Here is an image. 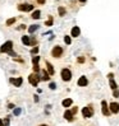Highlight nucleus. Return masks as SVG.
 Wrapping results in <instances>:
<instances>
[{
    "instance_id": "obj_10",
    "label": "nucleus",
    "mask_w": 119,
    "mask_h": 126,
    "mask_svg": "<svg viewBox=\"0 0 119 126\" xmlns=\"http://www.w3.org/2000/svg\"><path fill=\"white\" fill-rule=\"evenodd\" d=\"M22 81H23V79H22V78H17V79L12 78V79H10V83H13L16 87H21V85H22Z\"/></svg>"
},
{
    "instance_id": "obj_16",
    "label": "nucleus",
    "mask_w": 119,
    "mask_h": 126,
    "mask_svg": "<svg viewBox=\"0 0 119 126\" xmlns=\"http://www.w3.org/2000/svg\"><path fill=\"white\" fill-rule=\"evenodd\" d=\"M40 14H41L40 10H35V12L32 13V18H33V19H39V18H40Z\"/></svg>"
},
{
    "instance_id": "obj_35",
    "label": "nucleus",
    "mask_w": 119,
    "mask_h": 126,
    "mask_svg": "<svg viewBox=\"0 0 119 126\" xmlns=\"http://www.w3.org/2000/svg\"><path fill=\"white\" fill-rule=\"evenodd\" d=\"M41 126H48V125H41Z\"/></svg>"
},
{
    "instance_id": "obj_29",
    "label": "nucleus",
    "mask_w": 119,
    "mask_h": 126,
    "mask_svg": "<svg viewBox=\"0 0 119 126\" xmlns=\"http://www.w3.org/2000/svg\"><path fill=\"white\" fill-rule=\"evenodd\" d=\"M114 97H119V92H118L117 89L114 91Z\"/></svg>"
},
{
    "instance_id": "obj_27",
    "label": "nucleus",
    "mask_w": 119,
    "mask_h": 126,
    "mask_svg": "<svg viewBox=\"0 0 119 126\" xmlns=\"http://www.w3.org/2000/svg\"><path fill=\"white\" fill-rule=\"evenodd\" d=\"M19 113H21V110H19V108L14 110V115H19Z\"/></svg>"
},
{
    "instance_id": "obj_21",
    "label": "nucleus",
    "mask_w": 119,
    "mask_h": 126,
    "mask_svg": "<svg viewBox=\"0 0 119 126\" xmlns=\"http://www.w3.org/2000/svg\"><path fill=\"white\" fill-rule=\"evenodd\" d=\"M39 60H40V57H39V56H35V57L32 59V63H33V65H37V64H39Z\"/></svg>"
},
{
    "instance_id": "obj_14",
    "label": "nucleus",
    "mask_w": 119,
    "mask_h": 126,
    "mask_svg": "<svg viewBox=\"0 0 119 126\" xmlns=\"http://www.w3.org/2000/svg\"><path fill=\"white\" fill-rule=\"evenodd\" d=\"M46 66H48V73L50 74V75H53V74H54V69H53V65H51L50 63H48V61H46Z\"/></svg>"
},
{
    "instance_id": "obj_28",
    "label": "nucleus",
    "mask_w": 119,
    "mask_h": 126,
    "mask_svg": "<svg viewBox=\"0 0 119 126\" xmlns=\"http://www.w3.org/2000/svg\"><path fill=\"white\" fill-rule=\"evenodd\" d=\"M55 83H50V89H55Z\"/></svg>"
},
{
    "instance_id": "obj_5",
    "label": "nucleus",
    "mask_w": 119,
    "mask_h": 126,
    "mask_svg": "<svg viewBox=\"0 0 119 126\" xmlns=\"http://www.w3.org/2000/svg\"><path fill=\"white\" fill-rule=\"evenodd\" d=\"M18 9L21 12H29V10L33 9V5H31V4H19Z\"/></svg>"
},
{
    "instance_id": "obj_12",
    "label": "nucleus",
    "mask_w": 119,
    "mask_h": 126,
    "mask_svg": "<svg viewBox=\"0 0 119 126\" xmlns=\"http://www.w3.org/2000/svg\"><path fill=\"white\" fill-rule=\"evenodd\" d=\"M64 118H65V120H68V121H72L73 120L72 111H65V112H64Z\"/></svg>"
},
{
    "instance_id": "obj_32",
    "label": "nucleus",
    "mask_w": 119,
    "mask_h": 126,
    "mask_svg": "<svg viewBox=\"0 0 119 126\" xmlns=\"http://www.w3.org/2000/svg\"><path fill=\"white\" fill-rule=\"evenodd\" d=\"M37 1H39L40 4H44V3H45V0H37Z\"/></svg>"
},
{
    "instance_id": "obj_7",
    "label": "nucleus",
    "mask_w": 119,
    "mask_h": 126,
    "mask_svg": "<svg viewBox=\"0 0 119 126\" xmlns=\"http://www.w3.org/2000/svg\"><path fill=\"white\" fill-rule=\"evenodd\" d=\"M82 115H83V117L88 118V117H91V116L94 115V111H92V108H90V107H85V108L82 110Z\"/></svg>"
},
{
    "instance_id": "obj_24",
    "label": "nucleus",
    "mask_w": 119,
    "mask_h": 126,
    "mask_svg": "<svg viewBox=\"0 0 119 126\" xmlns=\"http://www.w3.org/2000/svg\"><path fill=\"white\" fill-rule=\"evenodd\" d=\"M33 71H35V73H39V71H40V68H39V64H37V65H33Z\"/></svg>"
},
{
    "instance_id": "obj_2",
    "label": "nucleus",
    "mask_w": 119,
    "mask_h": 126,
    "mask_svg": "<svg viewBox=\"0 0 119 126\" xmlns=\"http://www.w3.org/2000/svg\"><path fill=\"white\" fill-rule=\"evenodd\" d=\"M62 79L64 81H69L72 79V71L69 69H63L62 70Z\"/></svg>"
},
{
    "instance_id": "obj_19",
    "label": "nucleus",
    "mask_w": 119,
    "mask_h": 126,
    "mask_svg": "<svg viewBox=\"0 0 119 126\" xmlns=\"http://www.w3.org/2000/svg\"><path fill=\"white\" fill-rule=\"evenodd\" d=\"M50 75V74L49 73H46V71H42V80H49V77Z\"/></svg>"
},
{
    "instance_id": "obj_25",
    "label": "nucleus",
    "mask_w": 119,
    "mask_h": 126,
    "mask_svg": "<svg viewBox=\"0 0 119 126\" xmlns=\"http://www.w3.org/2000/svg\"><path fill=\"white\" fill-rule=\"evenodd\" d=\"M37 52H39V47H33L31 50V54H37Z\"/></svg>"
},
{
    "instance_id": "obj_4",
    "label": "nucleus",
    "mask_w": 119,
    "mask_h": 126,
    "mask_svg": "<svg viewBox=\"0 0 119 126\" xmlns=\"http://www.w3.org/2000/svg\"><path fill=\"white\" fill-rule=\"evenodd\" d=\"M28 80H29V83H31L33 87H37V84H39V81H40V78L36 75V74H31V75L28 77Z\"/></svg>"
},
{
    "instance_id": "obj_9",
    "label": "nucleus",
    "mask_w": 119,
    "mask_h": 126,
    "mask_svg": "<svg viewBox=\"0 0 119 126\" xmlns=\"http://www.w3.org/2000/svg\"><path fill=\"white\" fill-rule=\"evenodd\" d=\"M87 84H88V80H87L86 77H81V78L78 79V85H79V87H86Z\"/></svg>"
},
{
    "instance_id": "obj_22",
    "label": "nucleus",
    "mask_w": 119,
    "mask_h": 126,
    "mask_svg": "<svg viewBox=\"0 0 119 126\" xmlns=\"http://www.w3.org/2000/svg\"><path fill=\"white\" fill-rule=\"evenodd\" d=\"M64 42L67 43V45H69V43H71V37L69 36H65L64 37Z\"/></svg>"
},
{
    "instance_id": "obj_18",
    "label": "nucleus",
    "mask_w": 119,
    "mask_h": 126,
    "mask_svg": "<svg viewBox=\"0 0 119 126\" xmlns=\"http://www.w3.org/2000/svg\"><path fill=\"white\" fill-rule=\"evenodd\" d=\"M110 88H111L113 91H115V89H117V83H115V81H114L113 79H110Z\"/></svg>"
},
{
    "instance_id": "obj_23",
    "label": "nucleus",
    "mask_w": 119,
    "mask_h": 126,
    "mask_svg": "<svg viewBox=\"0 0 119 126\" xmlns=\"http://www.w3.org/2000/svg\"><path fill=\"white\" fill-rule=\"evenodd\" d=\"M59 14H60L62 17H63L64 14H65V9H64V8H62V6H60V8H59Z\"/></svg>"
},
{
    "instance_id": "obj_3",
    "label": "nucleus",
    "mask_w": 119,
    "mask_h": 126,
    "mask_svg": "<svg viewBox=\"0 0 119 126\" xmlns=\"http://www.w3.org/2000/svg\"><path fill=\"white\" fill-rule=\"evenodd\" d=\"M51 55H53L54 57H60L63 55V48L60 46H55L53 48V51H51Z\"/></svg>"
},
{
    "instance_id": "obj_31",
    "label": "nucleus",
    "mask_w": 119,
    "mask_h": 126,
    "mask_svg": "<svg viewBox=\"0 0 119 126\" xmlns=\"http://www.w3.org/2000/svg\"><path fill=\"white\" fill-rule=\"evenodd\" d=\"M76 112H77V108H76V107H74V108H73V110H72V113H73V115H74V113H76Z\"/></svg>"
},
{
    "instance_id": "obj_30",
    "label": "nucleus",
    "mask_w": 119,
    "mask_h": 126,
    "mask_svg": "<svg viewBox=\"0 0 119 126\" xmlns=\"http://www.w3.org/2000/svg\"><path fill=\"white\" fill-rule=\"evenodd\" d=\"M78 61H79V63H83V61H85V59H83V57H79V59H78Z\"/></svg>"
},
{
    "instance_id": "obj_15",
    "label": "nucleus",
    "mask_w": 119,
    "mask_h": 126,
    "mask_svg": "<svg viewBox=\"0 0 119 126\" xmlns=\"http://www.w3.org/2000/svg\"><path fill=\"white\" fill-rule=\"evenodd\" d=\"M22 42H23L26 46H29V43H31V42H29L28 36H23V37H22Z\"/></svg>"
},
{
    "instance_id": "obj_13",
    "label": "nucleus",
    "mask_w": 119,
    "mask_h": 126,
    "mask_svg": "<svg viewBox=\"0 0 119 126\" xmlns=\"http://www.w3.org/2000/svg\"><path fill=\"white\" fill-rule=\"evenodd\" d=\"M72 102H73V101H72L71 98H67V99H64V101L62 102V105H63V107H67V108H68V107L72 105Z\"/></svg>"
},
{
    "instance_id": "obj_1",
    "label": "nucleus",
    "mask_w": 119,
    "mask_h": 126,
    "mask_svg": "<svg viewBox=\"0 0 119 126\" xmlns=\"http://www.w3.org/2000/svg\"><path fill=\"white\" fill-rule=\"evenodd\" d=\"M12 47H13V42L12 41H6L4 45L0 47V52H10L12 51Z\"/></svg>"
},
{
    "instance_id": "obj_33",
    "label": "nucleus",
    "mask_w": 119,
    "mask_h": 126,
    "mask_svg": "<svg viewBox=\"0 0 119 126\" xmlns=\"http://www.w3.org/2000/svg\"><path fill=\"white\" fill-rule=\"evenodd\" d=\"M0 126H5V125H4V122H3L1 120H0Z\"/></svg>"
},
{
    "instance_id": "obj_6",
    "label": "nucleus",
    "mask_w": 119,
    "mask_h": 126,
    "mask_svg": "<svg viewBox=\"0 0 119 126\" xmlns=\"http://www.w3.org/2000/svg\"><path fill=\"white\" fill-rule=\"evenodd\" d=\"M101 111H102V115L104 116H109L110 115V111H109V107H108V103H106V101H102L101 102Z\"/></svg>"
},
{
    "instance_id": "obj_34",
    "label": "nucleus",
    "mask_w": 119,
    "mask_h": 126,
    "mask_svg": "<svg viewBox=\"0 0 119 126\" xmlns=\"http://www.w3.org/2000/svg\"><path fill=\"white\" fill-rule=\"evenodd\" d=\"M79 1H82V3H85V1H86V0H79Z\"/></svg>"
},
{
    "instance_id": "obj_11",
    "label": "nucleus",
    "mask_w": 119,
    "mask_h": 126,
    "mask_svg": "<svg viewBox=\"0 0 119 126\" xmlns=\"http://www.w3.org/2000/svg\"><path fill=\"white\" fill-rule=\"evenodd\" d=\"M79 33H81V29H79L78 27H73V28H72L71 34H72L73 37H78V36H79Z\"/></svg>"
},
{
    "instance_id": "obj_17",
    "label": "nucleus",
    "mask_w": 119,
    "mask_h": 126,
    "mask_svg": "<svg viewBox=\"0 0 119 126\" xmlns=\"http://www.w3.org/2000/svg\"><path fill=\"white\" fill-rule=\"evenodd\" d=\"M37 28H39V26H36V24H33V26H31V27L28 28V32H29V33H33V32L36 31Z\"/></svg>"
},
{
    "instance_id": "obj_20",
    "label": "nucleus",
    "mask_w": 119,
    "mask_h": 126,
    "mask_svg": "<svg viewBox=\"0 0 119 126\" xmlns=\"http://www.w3.org/2000/svg\"><path fill=\"white\" fill-rule=\"evenodd\" d=\"M14 22H16V18H10V19H8V20H6V26H12Z\"/></svg>"
},
{
    "instance_id": "obj_8",
    "label": "nucleus",
    "mask_w": 119,
    "mask_h": 126,
    "mask_svg": "<svg viewBox=\"0 0 119 126\" xmlns=\"http://www.w3.org/2000/svg\"><path fill=\"white\" fill-rule=\"evenodd\" d=\"M110 111H111L113 113H118V112H119V103L111 102V103H110Z\"/></svg>"
},
{
    "instance_id": "obj_26",
    "label": "nucleus",
    "mask_w": 119,
    "mask_h": 126,
    "mask_svg": "<svg viewBox=\"0 0 119 126\" xmlns=\"http://www.w3.org/2000/svg\"><path fill=\"white\" fill-rule=\"evenodd\" d=\"M51 24H53V18H50V19L46 22V26H51Z\"/></svg>"
}]
</instances>
